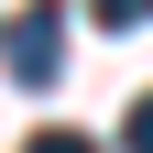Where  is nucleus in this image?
Here are the masks:
<instances>
[{"label":"nucleus","mask_w":153,"mask_h":153,"mask_svg":"<svg viewBox=\"0 0 153 153\" xmlns=\"http://www.w3.org/2000/svg\"><path fill=\"white\" fill-rule=\"evenodd\" d=\"M55 22H66V11H55V0H33L22 22L0 33V55H11V76H22V88H55V76H66V33H55Z\"/></svg>","instance_id":"f257e3e1"},{"label":"nucleus","mask_w":153,"mask_h":153,"mask_svg":"<svg viewBox=\"0 0 153 153\" xmlns=\"http://www.w3.org/2000/svg\"><path fill=\"white\" fill-rule=\"evenodd\" d=\"M88 11H99V33H142L153 22V0H88Z\"/></svg>","instance_id":"f03ea898"},{"label":"nucleus","mask_w":153,"mask_h":153,"mask_svg":"<svg viewBox=\"0 0 153 153\" xmlns=\"http://www.w3.org/2000/svg\"><path fill=\"white\" fill-rule=\"evenodd\" d=\"M120 153H153V88L131 99V120H120Z\"/></svg>","instance_id":"7ed1b4c3"},{"label":"nucleus","mask_w":153,"mask_h":153,"mask_svg":"<svg viewBox=\"0 0 153 153\" xmlns=\"http://www.w3.org/2000/svg\"><path fill=\"white\" fill-rule=\"evenodd\" d=\"M33 153H99L88 131H33Z\"/></svg>","instance_id":"20e7f679"}]
</instances>
